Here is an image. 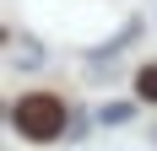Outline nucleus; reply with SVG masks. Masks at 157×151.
<instances>
[{
  "instance_id": "f257e3e1",
  "label": "nucleus",
  "mask_w": 157,
  "mask_h": 151,
  "mask_svg": "<svg viewBox=\"0 0 157 151\" xmlns=\"http://www.w3.org/2000/svg\"><path fill=\"white\" fill-rule=\"evenodd\" d=\"M6 124L27 146H49V140H65V130H71V103L60 92H22L6 108Z\"/></svg>"
},
{
  "instance_id": "f03ea898",
  "label": "nucleus",
  "mask_w": 157,
  "mask_h": 151,
  "mask_svg": "<svg viewBox=\"0 0 157 151\" xmlns=\"http://www.w3.org/2000/svg\"><path fill=\"white\" fill-rule=\"evenodd\" d=\"M141 32H146V22H141V16H130V22H125L119 32H114V38H109L103 49H87V70H103V76H114V60H119V54H125V49L136 43Z\"/></svg>"
},
{
  "instance_id": "7ed1b4c3",
  "label": "nucleus",
  "mask_w": 157,
  "mask_h": 151,
  "mask_svg": "<svg viewBox=\"0 0 157 151\" xmlns=\"http://www.w3.org/2000/svg\"><path fill=\"white\" fill-rule=\"evenodd\" d=\"M44 60H49V49L33 38V32H16V38H6V65L11 70H44Z\"/></svg>"
},
{
  "instance_id": "20e7f679",
  "label": "nucleus",
  "mask_w": 157,
  "mask_h": 151,
  "mask_svg": "<svg viewBox=\"0 0 157 151\" xmlns=\"http://www.w3.org/2000/svg\"><path fill=\"white\" fill-rule=\"evenodd\" d=\"M136 119V103H125V97H114V103L98 108V130H119V124Z\"/></svg>"
},
{
  "instance_id": "39448f33",
  "label": "nucleus",
  "mask_w": 157,
  "mask_h": 151,
  "mask_svg": "<svg viewBox=\"0 0 157 151\" xmlns=\"http://www.w3.org/2000/svg\"><path fill=\"white\" fill-rule=\"evenodd\" d=\"M136 97H141V103H152V108H157V60H146L141 70H136Z\"/></svg>"
},
{
  "instance_id": "423d86ee",
  "label": "nucleus",
  "mask_w": 157,
  "mask_h": 151,
  "mask_svg": "<svg viewBox=\"0 0 157 151\" xmlns=\"http://www.w3.org/2000/svg\"><path fill=\"white\" fill-rule=\"evenodd\" d=\"M92 124H98V113H81V108H71V130H65V140H87V135H92Z\"/></svg>"
},
{
  "instance_id": "0eeeda50",
  "label": "nucleus",
  "mask_w": 157,
  "mask_h": 151,
  "mask_svg": "<svg viewBox=\"0 0 157 151\" xmlns=\"http://www.w3.org/2000/svg\"><path fill=\"white\" fill-rule=\"evenodd\" d=\"M146 140H152V146H157V124H146Z\"/></svg>"
}]
</instances>
